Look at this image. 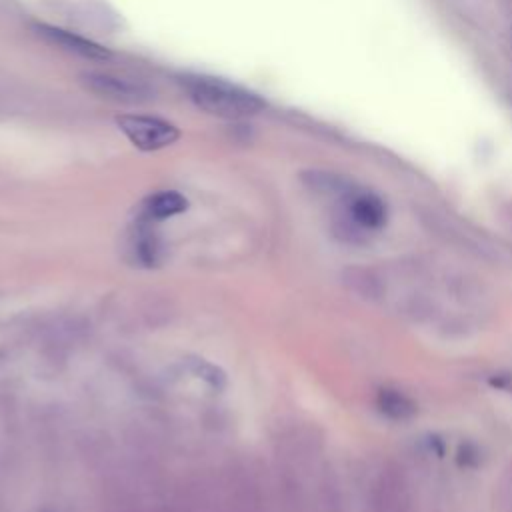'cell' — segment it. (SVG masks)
<instances>
[{
  "label": "cell",
  "mask_w": 512,
  "mask_h": 512,
  "mask_svg": "<svg viewBox=\"0 0 512 512\" xmlns=\"http://www.w3.org/2000/svg\"><path fill=\"white\" fill-rule=\"evenodd\" d=\"M182 88L198 110L212 114L216 118H248L256 116L266 106V102L256 92L216 76H186L182 78Z\"/></svg>",
  "instance_id": "cell-1"
},
{
  "label": "cell",
  "mask_w": 512,
  "mask_h": 512,
  "mask_svg": "<svg viewBox=\"0 0 512 512\" xmlns=\"http://www.w3.org/2000/svg\"><path fill=\"white\" fill-rule=\"evenodd\" d=\"M78 82L86 92L114 104L136 106L154 98V88L144 80L108 70H86L78 76Z\"/></svg>",
  "instance_id": "cell-2"
},
{
  "label": "cell",
  "mask_w": 512,
  "mask_h": 512,
  "mask_svg": "<svg viewBox=\"0 0 512 512\" xmlns=\"http://www.w3.org/2000/svg\"><path fill=\"white\" fill-rule=\"evenodd\" d=\"M116 126L138 150L144 152L162 150L180 138V130L172 122L148 114H122L116 118Z\"/></svg>",
  "instance_id": "cell-3"
},
{
  "label": "cell",
  "mask_w": 512,
  "mask_h": 512,
  "mask_svg": "<svg viewBox=\"0 0 512 512\" xmlns=\"http://www.w3.org/2000/svg\"><path fill=\"white\" fill-rule=\"evenodd\" d=\"M34 30L44 42H48L52 46H58L60 50L76 54L80 58H86V60H108L110 58V52L104 46H100V44H96V42H92L84 36H78L70 30L58 28V26H52V24H44V22L36 24Z\"/></svg>",
  "instance_id": "cell-4"
},
{
  "label": "cell",
  "mask_w": 512,
  "mask_h": 512,
  "mask_svg": "<svg viewBox=\"0 0 512 512\" xmlns=\"http://www.w3.org/2000/svg\"><path fill=\"white\" fill-rule=\"evenodd\" d=\"M348 216L354 224L376 230L384 226L386 222V204L372 192H362V190H352L348 196H344Z\"/></svg>",
  "instance_id": "cell-5"
},
{
  "label": "cell",
  "mask_w": 512,
  "mask_h": 512,
  "mask_svg": "<svg viewBox=\"0 0 512 512\" xmlns=\"http://www.w3.org/2000/svg\"><path fill=\"white\" fill-rule=\"evenodd\" d=\"M128 250L134 256V262L140 266H156L162 260V242L152 228V222L138 216L134 228L130 230Z\"/></svg>",
  "instance_id": "cell-6"
},
{
  "label": "cell",
  "mask_w": 512,
  "mask_h": 512,
  "mask_svg": "<svg viewBox=\"0 0 512 512\" xmlns=\"http://www.w3.org/2000/svg\"><path fill=\"white\" fill-rule=\"evenodd\" d=\"M188 210V198L176 190H158L144 198L140 206V216L150 222H160Z\"/></svg>",
  "instance_id": "cell-7"
},
{
  "label": "cell",
  "mask_w": 512,
  "mask_h": 512,
  "mask_svg": "<svg viewBox=\"0 0 512 512\" xmlns=\"http://www.w3.org/2000/svg\"><path fill=\"white\" fill-rule=\"evenodd\" d=\"M376 404L386 416H390L394 420H406L416 412L414 402L398 390H388V388L380 390L376 396Z\"/></svg>",
  "instance_id": "cell-8"
},
{
  "label": "cell",
  "mask_w": 512,
  "mask_h": 512,
  "mask_svg": "<svg viewBox=\"0 0 512 512\" xmlns=\"http://www.w3.org/2000/svg\"><path fill=\"white\" fill-rule=\"evenodd\" d=\"M40 512H56V510H52V508H44V510H40Z\"/></svg>",
  "instance_id": "cell-9"
}]
</instances>
